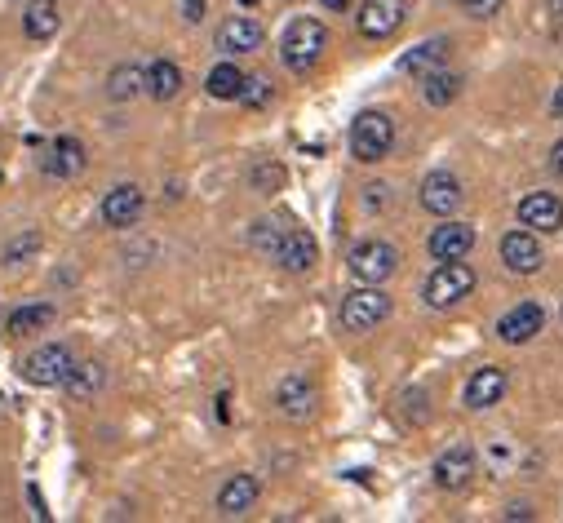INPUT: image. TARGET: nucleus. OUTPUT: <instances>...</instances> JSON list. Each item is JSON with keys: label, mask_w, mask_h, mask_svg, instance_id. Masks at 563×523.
I'll return each instance as SVG.
<instances>
[{"label": "nucleus", "mask_w": 563, "mask_h": 523, "mask_svg": "<svg viewBox=\"0 0 563 523\" xmlns=\"http://www.w3.org/2000/svg\"><path fill=\"white\" fill-rule=\"evenodd\" d=\"M324 45H329V32H324L320 18H293L280 40V58L293 76H306L324 58Z\"/></svg>", "instance_id": "obj_1"}, {"label": "nucleus", "mask_w": 563, "mask_h": 523, "mask_svg": "<svg viewBox=\"0 0 563 523\" xmlns=\"http://www.w3.org/2000/svg\"><path fill=\"white\" fill-rule=\"evenodd\" d=\"M395 147V120L386 116V111H364V116H355L351 125V156L364 160V164H377L386 160Z\"/></svg>", "instance_id": "obj_2"}, {"label": "nucleus", "mask_w": 563, "mask_h": 523, "mask_svg": "<svg viewBox=\"0 0 563 523\" xmlns=\"http://www.w3.org/2000/svg\"><path fill=\"white\" fill-rule=\"evenodd\" d=\"M475 289V271L453 258V262H439L431 271V280H426V306H435V311H448V306H457L462 297H470Z\"/></svg>", "instance_id": "obj_3"}, {"label": "nucleus", "mask_w": 563, "mask_h": 523, "mask_svg": "<svg viewBox=\"0 0 563 523\" xmlns=\"http://www.w3.org/2000/svg\"><path fill=\"white\" fill-rule=\"evenodd\" d=\"M391 315V297L382 293V284H364V289L346 293L342 302V328L346 333H368Z\"/></svg>", "instance_id": "obj_4"}, {"label": "nucleus", "mask_w": 563, "mask_h": 523, "mask_svg": "<svg viewBox=\"0 0 563 523\" xmlns=\"http://www.w3.org/2000/svg\"><path fill=\"white\" fill-rule=\"evenodd\" d=\"M351 275L360 284H386L399 271V249L391 240H364L351 249Z\"/></svg>", "instance_id": "obj_5"}, {"label": "nucleus", "mask_w": 563, "mask_h": 523, "mask_svg": "<svg viewBox=\"0 0 563 523\" xmlns=\"http://www.w3.org/2000/svg\"><path fill=\"white\" fill-rule=\"evenodd\" d=\"M71 368H76V355L67 351L63 342H49V346H40V351H32L23 360V377L32 386H63L67 377H71Z\"/></svg>", "instance_id": "obj_6"}, {"label": "nucleus", "mask_w": 563, "mask_h": 523, "mask_svg": "<svg viewBox=\"0 0 563 523\" xmlns=\"http://www.w3.org/2000/svg\"><path fill=\"white\" fill-rule=\"evenodd\" d=\"M408 18V0H364L360 14H355V27H360L364 40H386L404 27Z\"/></svg>", "instance_id": "obj_7"}, {"label": "nucleus", "mask_w": 563, "mask_h": 523, "mask_svg": "<svg viewBox=\"0 0 563 523\" xmlns=\"http://www.w3.org/2000/svg\"><path fill=\"white\" fill-rule=\"evenodd\" d=\"M275 404H280V413L289 417V422H306V417L315 413V404H320V386L306 373H289L275 386Z\"/></svg>", "instance_id": "obj_8"}, {"label": "nucleus", "mask_w": 563, "mask_h": 523, "mask_svg": "<svg viewBox=\"0 0 563 523\" xmlns=\"http://www.w3.org/2000/svg\"><path fill=\"white\" fill-rule=\"evenodd\" d=\"M501 262H506V271H515V275H537L541 262H546L537 231L519 227V231H506V235H501Z\"/></svg>", "instance_id": "obj_9"}, {"label": "nucleus", "mask_w": 563, "mask_h": 523, "mask_svg": "<svg viewBox=\"0 0 563 523\" xmlns=\"http://www.w3.org/2000/svg\"><path fill=\"white\" fill-rule=\"evenodd\" d=\"M142 209H147V196H142V187H133V182H125V187H111L107 196H102V222L116 231H129L138 227Z\"/></svg>", "instance_id": "obj_10"}, {"label": "nucleus", "mask_w": 563, "mask_h": 523, "mask_svg": "<svg viewBox=\"0 0 563 523\" xmlns=\"http://www.w3.org/2000/svg\"><path fill=\"white\" fill-rule=\"evenodd\" d=\"M417 200H422V209L435 213V218H453V213L462 209L466 191H462V182H457L453 173H431V178H422Z\"/></svg>", "instance_id": "obj_11"}, {"label": "nucleus", "mask_w": 563, "mask_h": 523, "mask_svg": "<svg viewBox=\"0 0 563 523\" xmlns=\"http://www.w3.org/2000/svg\"><path fill=\"white\" fill-rule=\"evenodd\" d=\"M519 222L537 235H555L563 231V200L550 196V191H532V196L519 200Z\"/></svg>", "instance_id": "obj_12"}, {"label": "nucleus", "mask_w": 563, "mask_h": 523, "mask_svg": "<svg viewBox=\"0 0 563 523\" xmlns=\"http://www.w3.org/2000/svg\"><path fill=\"white\" fill-rule=\"evenodd\" d=\"M541 324H546V311H541L537 302H519L497 320V337L506 346H524V342H532V337L541 333Z\"/></svg>", "instance_id": "obj_13"}, {"label": "nucleus", "mask_w": 563, "mask_h": 523, "mask_svg": "<svg viewBox=\"0 0 563 523\" xmlns=\"http://www.w3.org/2000/svg\"><path fill=\"white\" fill-rule=\"evenodd\" d=\"M275 262L284 266V271H293V275H306L315 266V258H320V244H315V235L311 231H284L280 235V244H275V253H271Z\"/></svg>", "instance_id": "obj_14"}, {"label": "nucleus", "mask_w": 563, "mask_h": 523, "mask_svg": "<svg viewBox=\"0 0 563 523\" xmlns=\"http://www.w3.org/2000/svg\"><path fill=\"white\" fill-rule=\"evenodd\" d=\"M470 479H475V448L453 444L448 453H439V461H435V484L439 488L457 492V488H466Z\"/></svg>", "instance_id": "obj_15"}, {"label": "nucleus", "mask_w": 563, "mask_h": 523, "mask_svg": "<svg viewBox=\"0 0 563 523\" xmlns=\"http://www.w3.org/2000/svg\"><path fill=\"white\" fill-rule=\"evenodd\" d=\"M426 249H431V258H435V262L466 258V253L475 249V231H470L466 222L444 218V227H435V231H431V240H426Z\"/></svg>", "instance_id": "obj_16"}, {"label": "nucleus", "mask_w": 563, "mask_h": 523, "mask_svg": "<svg viewBox=\"0 0 563 523\" xmlns=\"http://www.w3.org/2000/svg\"><path fill=\"white\" fill-rule=\"evenodd\" d=\"M262 40H266V32H262V23H253V18H227V23L218 27V49L227 58L253 54V49H262Z\"/></svg>", "instance_id": "obj_17"}, {"label": "nucleus", "mask_w": 563, "mask_h": 523, "mask_svg": "<svg viewBox=\"0 0 563 523\" xmlns=\"http://www.w3.org/2000/svg\"><path fill=\"white\" fill-rule=\"evenodd\" d=\"M501 395H506V373L501 368H475L466 382V408H475V413H484V408L501 404Z\"/></svg>", "instance_id": "obj_18"}, {"label": "nucleus", "mask_w": 563, "mask_h": 523, "mask_svg": "<svg viewBox=\"0 0 563 523\" xmlns=\"http://www.w3.org/2000/svg\"><path fill=\"white\" fill-rule=\"evenodd\" d=\"M448 58H453V40H448V36H431V40H422L413 54L399 58V67H404L408 76H431V71L448 67Z\"/></svg>", "instance_id": "obj_19"}, {"label": "nucleus", "mask_w": 563, "mask_h": 523, "mask_svg": "<svg viewBox=\"0 0 563 523\" xmlns=\"http://www.w3.org/2000/svg\"><path fill=\"white\" fill-rule=\"evenodd\" d=\"M253 501H258V479L253 475H235L227 484L218 488V515L222 519H240L253 510Z\"/></svg>", "instance_id": "obj_20"}, {"label": "nucleus", "mask_w": 563, "mask_h": 523, "mask_svg": "<svg viewBox=\"0 0 563 523\" xmlns=\"http://www.w3.org/2000/svg\"><path fill=\"white\" fill-rule=\"evenodd\" d=\"M58 27H63L58 0H32V5L23 9V32H27V40H54Z\"/></svg>", "instance_id": "obj_21"}, {"label": "nucleus", "mask_w": 563, "mask_h": 523, "mask_svg": "<svg viewBox=\"0 0 563 523\" xmlns=\"http://www.w3.org/2000/svg\"><path fill=\"white\" fill-rule=\"evenodd\" d=\"M54 306L49 302H32V306H14V311L5 315V333L9 337H32V333H40V328H49L54 324Z\"/></svg>", "instance_id": "obj_22"}, {"label": "nucleus", "mask_w": 563, "mask_h": 523, "mask_svg": "<svg viewBox=\"0 0 563 523\" xmlns=\"http://www.w3.org/2000/svg\"><path fill=\"white\" fill-rule=\"evenodd\" d=\"M80 169H85V147L76 138H58L45 156V173L49 178H76Z\"/></svg>", "instance_id": "obj_23"}, {"label": "nucleus", "mask_w": 563, "mask_h": 523, "mask_svg": "<svg viewBox=\"0 0 563 523\" xmlns=\"http://www.w3.org/2000/svg\"><path fill=\"white\" fill-rule=\"evenodd\" d=\"M147 94L156 102H169L182 94V67L169 63V58H156V63L147 67Z\"/></svg>", "instance_id": "obj_24"}, {"label": "nucleus", "mask_w": 563, "mask_h": 523, "mask_svg": "<svg viewBox=\"0 0 563 523\" xmlns=\"http://www.w3.org/2000/svg\"><path fill=\"white\" fill-rule=\"evenodd\" d=\"M138 94H147V71H142L138 63H120L107 76V98L111 102H129V98H138Z\"/></svg>", "instance_id": "obj_25"}, {"label": "nucleus", "mask_w": 563, "mask_h": 523, "mask_svg": "<svg viewBox=\"0 0 563 523\" xmlns=\"http://www.w3.org/2000/svg\"><path fill=\"white\" fill-rule=\"evenodd\" d=\"M422 94H426V102H431V107H448V102H457L462 98V76H457V71H431V76H426V85H422Z\"/></svg>", "instance_id": "obj_26"}, {"label": "nucleus", "mask_w": 563, "mask_h": 523, "mask_svg": "<svg viewBox=\"0 0 563 523\" xmlns=\"http://www.w3.org/2000/svg\"><path fill=\"white\" fill-rule=\"evenodd\" d=\"M240 85H244V71L235 63H218L209 71V80H204L209 98H218V102H235V98H240Z\"/></svg>", "instance_id": "obj_27"}, {"label": "nucleus", "mask_w": 563, "mask_h": 523, "mask_svg": "<svg viewBox=\"0 0 563 523\" xmlns=\"http://www.w3.org/2000/svg\"><path fill=\"white\" fill-rule=\"evenodd\" d=\"M102 382H107V368H102L98 360H89V364H76L71 368V377H67V391L76 395V399H89V395H98L102 391Z\"/></svg>", "instance_id": "obj_28"}, {"label": "nucleus", "mask_w": 563, "mask_h": 523, "mask_svg": "<svg viewBox=\"0 0 563 523\" xmlns=\"http://www.w3.org/2000/svg\"><path fill=\"white\" fill-rule=\"evenodd\" d=\"M249 182H253V191L271 196V191H280V187H284V164H275V160H258V164H253V173H249Z\"/></svg>", "instance_id": "obj_29"}, {"label": "nucleus", "mask_w": 563, "mask_h": 523, "mask_svg": "<svg viewBox=\"0 0 563 523\" xmlns=\"http://www.w3.org/2000/svg\"><path fill=\"white\" fill-rule=\"evenodd\" d=\"M235 102H244V107H266V102H271V80L266 76H244V85H240V98Z\"/></svg>", "instance_id": "obj_30"}, {"label": "nucleus", "mask_w": 563, "mask_h": 523, "mask_svg": "<svg viewBox=\"0 0 563 523\" xmlns=\"http://www.w3.org/2000/svg\"><path fill=\"white\" fill-rule=\"evenodd\" d=\"M280 235H284V227H275V222H253L249 240H253V249H258V253H275Z\"/></svg>", "instance_id": "obj_31"}, {"label": "nucleus", "mask_w": 563, "mask_h": 523, "mask_svg": "<svg viewBox=\"0 0 563 523\" xmlns=\"http://www.w3.org/2000/svg\"><path fill=\"white\" fill-rule=\"evenodd\" d=\"M36 249H40V235H36V231L18 235V240L9 244V249H5V266H18V262H23V258H32Z\"/></svg>", "instance_id": "obj_32"}, {"label": "nucleus", "mask_w": 563, "mask_h": 523, "mask_svg": "<svg viewBox=\"0 0 563 523\" xmlns=\"http://www.w3.org/2000/svg\"><path fill=\"white\" fill-rule=\"evenodd\" d=\"M501 5H506V0H462V14H470V18H493Z\"/></svg>", "instance_id": "obj_33"}, {"label": "nucleus", "mask_w": 563, "mask_h": 523, "mask_svg": "<svg viewBox=\"0 0 563 523\" xmlns=\"http://www.w3.org/2000/svg\"><path fill=\"white\" fill-rule=\"evenodd\" d=\"M204 5H209V0H182V18H187V23H200Z\"/></svg>", "instance_id": "obj_34"}, {"label": "nucleus", "mask_w": 563, "mask_h": 523, "mask_svg": "<svg viewBox=\"0 0 563 523\" xmlns=\"http://www.w3.org/2000/svg\"><path fill=\"white\" fill-rule=\"evenodd\" d=\"M386 191H391V187H382V182H373V187H368V204H373V209H386V200H391V196H386Z\"/></svg>", "instance_id": "obj_35"}, {"label": "nucleus", "mask_w": 563, "mask_h": 523, "mask_svg": "<svg viewBox=\"0 0 563 523\" xmlns=\"http://www.w3.org/2000/svg\"><path fill=\"white\" fill-rule=\"evenodd\" d=\"M550 169H555L559 178H563V138L555 142V151H550Z\"/></svg>", "instance_id": "obj_36"}, {"label": "nucleus", "mask_w": 563, "mask_h": 523, "mask_svg": "<svg viewBox=\"0 0 563 523\" xmlns=\"http://www.w3.org/2000/svg\"><path fill=\"white\" fill-rule=\"evenodd\" d=\"M550 116H563V85L555 89V98H550Z\"/></svg>", "instance_id": "obj_37"}, {"label": "nucleus", "mask_w": 563, "mask_h": 523, "mask_svg": "<svg viewBox=\"0 0 563 523\" xmlns=\"http://www.w3.org/2000/svg\"><path fill=\"white\" fill-rule=\"evenodd\" d=\"M528 515H532L528 506H510V510H506V519H528Z\"/></svg>", "instance_id": "obj_38"}, {"label": "nucleus", "mask_w": 563, "mask_h": 523, "mask_svg": "<svg viewBox=\"0 0 563 523\" xmlns=\"http://www.w3.org/2000/svg\"><path fill=\"white\" fill-rule=\"evenodd\" d=\"M346 5H351V0H324V9H333V14L337 9H346Z\"/></svg>", "instance_id": "obj_39"}, {"label": "nucleus", "mask_w": 563, "mask_h": 523, "mask_svg": "<svg viewBox=\"0 0 563 523\" xmlns=\"http://www.w3.org/2000/svg\"><path fill=\"white\" fill-rule=\"evenodd\" d=\"M240 5H244V9H253V5H258V0H240Z\"/></svg>", "instance_id": "obj_40"}, {"label": "nucleus", "mask_w": 563, "mask_h": 523, "mask_svg": "<svg viewBox=\"0 0 563 523\" xmlns=\"http://www.w3.org/2000/svg\"><path fill=\"white\" fill-rule=\"evenodd\" d=\"M550 5H555V9H559V14H563V0H550Z\"/></svg>", "instance_id": "obj_41"}]
</instances>
